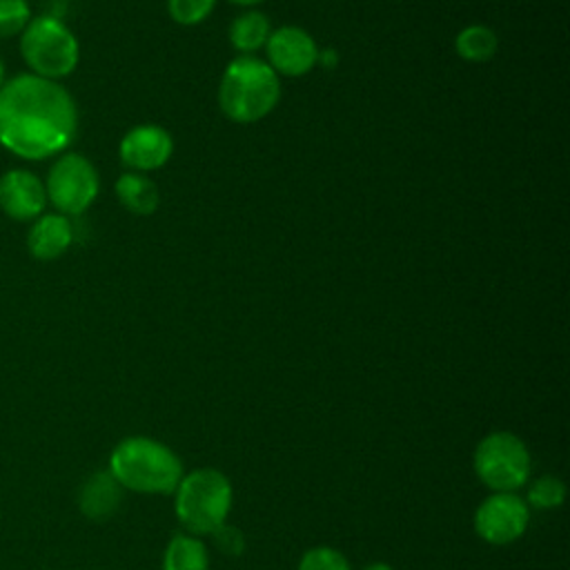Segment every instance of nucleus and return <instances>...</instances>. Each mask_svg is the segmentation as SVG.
I'll list each match as a JSON object with an SVG mask.
<instances>
[{
  "mask_svg": "<svg viewBox=\"0 0 570 570\" xmlns=\"http://www.w3.org/2000/svg\"><path fill=\"white\" fill-rule=\"evenodd\" d=\"M174 510L191 534H212L225 523L232 508V483L214 468H200L176 485Z\"/></svg>",
  "mask_w": 570,
  "mask_h": 570,
  "instance_id": "20e7f679",
  "label": "nucleus"
},
{
  "mask_svg": "<svg viewBox=\"0 0 570 570\" xmlns=\"http://www.w3.org/2000/svg\"><path fill=\"white\" fill-rule=\"evenodd\" d=\"M73 240V229L62 214H40L27 232V249L38 261L60 258Z\"/></svg>",
  "mask_w": 570,
  "mask_h": 570,
  "instance_id": "f8f14e48",
  "label": "nucleus"
},
{
  "mask_svg": "<svg viewBox=\"0 0 570 570\" xmlns=\"http://www.w3.org/2000/svg\"><path fill=\"white\" fill-rule=\"evenodd\" d=\"M229 2H234V4H238V7H254V4H258V2H263V0H229Z\"/></svg>",
  "mask_w": 570,
  "mask_h": 570,
  "instance_id": "b1692460",
  "label": "nucleus"
},
{
  "mask_svg": "<svg viewBox=\"0 0 570 570\" xmlns=\"http://www.w3.org/2000/svg\"><path fill=\"white\" fill-rule=\"evenodd\" d=\"M474 472L494 492H514L530 479V452L510 432H492L474 450Z\"/></svg>",
  "mask_w": 570,
  "mask_h": 570,
  "instance_id": "423d86ee",
  "label": "nucleus"
},
{
  "mask_svg": "<svg viewBox=\"0 0 570 570\" xmlns=\"http://www.w3.org/2000/svg\"><path fill=\"white\" fill-rule=\"evenodd\" d=\"M78 129V107L58 82L18 73L0 87V145L24 160L62 154Z\"/></svg>",
  "mask_w": 570,
  "mask_h": 570,
  "instance_id": "f257e3e1",
  "label": "nucleus"
},
{
  "mask_svg": "<svg viewBox=\"0 0 570 570\" xmlns=\"http://www.w3.org/2000/svg\"><path fill=\"white\" fill-rule=\"evenodd\" d=\"M563 497H566V485L561 479H557L552 474L534 479L528 488V503L539 510H550V508L561 505Z\"/></svg>",
  "mask_w": 570,
  "mask_h": 570,
  "instance_id": "a211bd4d",
  "label": "nucleus"
},
{
  "mask_svg": "<svg viewBox=\"0 0 570 570\" xmlns=\"http://www.w3.org/2000/svg\"><path fill=\"white\" fill-rule=\"evenodd\" d=\"M111 476L127 490L169 494L183 479V463L174 450L149 436H127L109 454Z\"/></svg>",
  "mask_w": 570,
  "mask_h": 570,
  "instance_id": "f03ea898",
  "label": "nucleus"
},
{
  "mask_svg": "<svg viewBox=\"0 0 570 570\" xmlns=\"http://www.w3.org/2000/svg\"><path fill=\"white\" fill-rule=\"evenodd\" d=\"M47 205L45 183L29 169H9L0 176V209L13 220H36Z\"/></svg>",
  "mask_w": 570,
  "mask_h": 570,
  "instance_id": "9b49d317",
  "label": "nucleus"
},
{
  "mask_svg": "<svg viewBox=\"0 0 570 570\" xmlns=\"http://www.w3.org/2000/svg\"><path fill=\"white\" fill-rule=\"evenodd\" d=\"M269 33H272L269 18L256 9L243 11L229 24V42L247 56L254 53L256 49L265 47Z\"/></svg>",
  "mask_w": 570,
  "mask_h": 570,
  "instance_id": "2eb2a0df",
  "label": "nucleus"
},
{
  "mask_svg": "<svg viewBox=\"0 0 570 570\" xmlns=\"http://www.w3.org/2000/svg\"><path fill=\"white\" fill-rule=\"evenodd\" d=\"M212 537H214V546L218 548V552H223L227 557H238L243 552V548H245V537L234 525L223 523V525H218L212 532Z\"/></svg>",
  "mask_w": 570,
  "mask_h": 570,
  "instance_id": "4be33fe9",
  "label": "nucleus"
},
{
  "mask_svg": "<svg viewBox=\"0 0 570 570\" xmlns=\"http://www.w3.org/2000/svg\"><path fill=\"white\" fill-rule=\"evenodd\" d=\"M281 98V80L276 71L254 56L232 60L218 85L220 111L240 125H252L272 114Z\"/></svg>",
  "mask_w": 570,
  "mask_h": 570,
  "instance_id": "7ed1b4c3",
  "label": "nucleus"
},
{
  "mask_svg": "<svg viewBox=\"0 0 570 570\" xmlns=\"http://www.w3.org/2000/svg\"><path fill=\"white\" fill-rule=\"evenodd\" d=\"M298 570H352V568L338 550L318 546L303 554V559L298 561Z\"/></svg>",
  "mask_w": 570,
  "mask_h": 570,
  "instance_id": "412c9836",
  "label": "nucleus"
},
{
  "mask_svg": "<svg viewBox=\"0 0 570 570\" xmlns=\"http://www.w3.org/2000/svg\"><path fill=\"white\" fill-rule=\"evenodd\" d=\"M528 521V503L514 492H494L474 512L476 534L494 546L517 541L525 532Z\"/></svg>",
  "mask_w": 570,
  "mask_h": 570,
  "instance_id": "6e6552de",
  "label": "nucleus"
},
{
  "mask_svg": "<svg viewBox=\"0 0 570 570\" xmlns=\"http://www.w3.org/2000/svg\"><path fill=\"white\" fill-rule=\"evenodd\" d=\"M265 47L267 65L276 71V76L296 78L312 71L318 62V47L314 38L305 29L294 24L274 29Z\"/></svg>",
  "mask_w": 570,
  "mask_h": 570,
  "instance_id": "1a4fd4ad",
  "label": "nucleus"
},
{
  "mask_svg": "<svg viewBox=\"0 0 570 570\" xmlns=\"http://www.w3.org/2000/svg\"><path fill=\"white\" fill-rule=\"evenodd\" d=\"M2 82H4V67H2V62H0V87H2Z\"/></svg>",
  "mask_w": 570,
  "mask_h": 570,
  "instance_id": "393cba45",
  "label": "nucleus"
},
{
  "mask_svg": "<svg viewBox=\"0 0 570 570\" xmlns=\"http://www.w3.org/2000/svg\"><path fill=\"white\" fill-rule=\"evenodd\" d=\"M100 189V178L96 167L80 154L67 151L51 165L45 191L47 200L62 216H78L91 207Z\"/></svg>",
  "mask_w": 570,
  "mask_h": 570,
  "instance_id": "0eeeda50",
  "label": "nucleus"
},
{
  "mask_svg": "<svg viewBox=\"0 0 570 570\" xmlns=\"http://www.w3.org/2000/svg\"><path fill=\"white\" fill-rule=\"evenodd\" d=\"M174 151L171 134L160 125H138L129 129L118 147L120 160L134 171L160 169Z\"/></svg>",
  "mask_w": 570,
  "mask_h": 570,
  "instance_id": "9d476101",
  "label": "nucleus"
},
{
  "mask_svg": "<svg viewBox=\"0 0 570 570\" xmlns=\"http://www.w3.org/2000/svg\"><path fill=\"white\" fill-rule=\"evenodd\" d=\"M20 56L33 76L62 80L80 60L73 31L56 16H36L20 33Z\"/></svg>",
  "mask_w": 570,
  "mask_h": 570,
  "instance_id": "39448f33",
  "label": "nucleus"
},
{
  "mask_svg": "<svg viewBox=\"0 0 570 570\" xmlns=\"http://www.w3.org/2000/svg\"><path fill=\"white\" fill-rule=\"evenodd\" d=\"M120 490L122 485L111 476L109 470L94 472L80 488V494H78L80 512L91 521L109 519L120 505V497H122Z\"/></svg>",
  "mask_w": 570,
  "mask_h": 570,
  "instance_id": "ddd939ff",
  "label": "nucleus"
},
{
  "mask_svg": "<svg viewBox=\"0 0 570 570\" xmlns=\"http://www.w3.org/2000/svg\"><path fill=\"white\" fill-rule=\"evenodd\" d=\"M454 51L468 62H488L499 51V36L485 24H470L456 33Z\"/></svg>",
  "mask_w": 570,
  "mask_h": 570,
  "instance_id": "f3484780",
  "label": "nucleus"
},
{
  "mask_svg": "<svg viewBox=\"0 0 570 570\" xmlns=\"http://www.w3.org/2000/svg\"><path fill=\"white\" fill-rule=\"evenodd\" d=\"M114 189L120 205L136 216H149L160 205V191L156 183L140 171L120 174Z\"/></svg>",
  "mask_w": 570,
  "mask_h": 570,
  "instance_id": "4468645a",
  "label": "nucleus"
},
{
  "mask_svg": "<svg viewBox=\"0 0 570 570\" xmlns=\"http://www.w3.org/2000/svg\"><path fill=\"white\" fill-rule=\"evenodd\" d=\"M363 570H392V566H387V563H383V561H376V563L365 566Z\"/></svg>",
  "mask_w": 570,
  "mask_h": 570,
  "instance_id": "5701e85b",
  "label": "nucleus"
},
{
  "mask_svg": "<svg viewBox=\"0 0 570 570\" xmlns=\"http://www.w3.org/2000/svg\"><path fill=\"white\" fill-rule=\"evenodd\" d=\"M31 20L27 0H0V40L22 33Z\"/></svg>",
  "mask_w": 570,
  "mask_h": 570,
  "instance_id": "6ab92c4d",
  "label": "nucleus"
},
{
  "mask_svg": "<svg viewBox=\"0 0 570 570\" xmlns=\"http://www.w3.org/2000/svg\"><path fill=\"white\" fill-rule=\"evenodd\" d=\"M216 7V0H167V11L176 24L194 27L203 22Z\"/></svg>",
  "mask_w": 570,
  "mask_h": 570,
  "instance_id": "aec40b11",
  "label": "nucleus"
},
{
  "mask_svg": "<svg viewBox=\"0 0 570 570\" xmlns=\"http://www.w3.org/2000/svg\"><path fill=\"white\" fill-rule=\"evenodd\" d=\"M209 557L200 539L191 534H174L165 548L163 570H207Z\"/></svg>",
  "mask_w": 570,
  "mask_h": 570,
  "instance_id": "dca6fc26",
  "label": "nucleus"
}]
</instances>
